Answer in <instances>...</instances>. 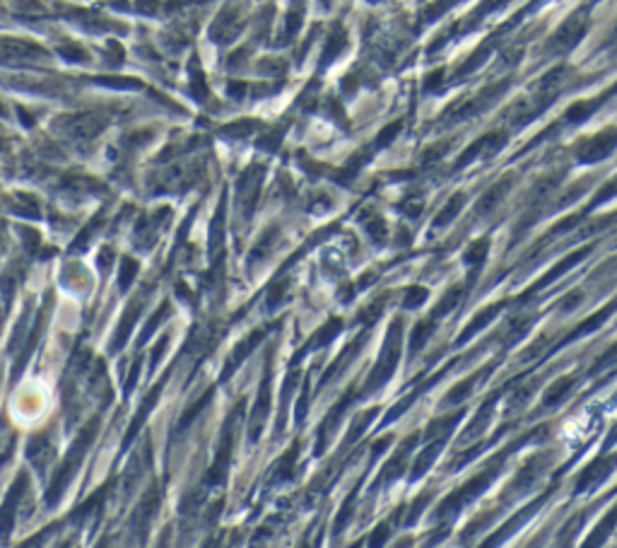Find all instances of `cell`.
I'll list each match as a JSON object with an SVG mask.
<instances>
[{"label":"cell","instance_id":"1","mask_svg":"<svg viewBox=\"0 0 617 548\" xmlns=\"http://www.w3.org/2000/svg\"><path fill=\"white\" fill-rule=\"evenodd\" d=\"M72 131H75V135H80V138H89V135L101 131V121L94 114H82L72 121Z\"/></svg>","mask_w":617,"mask_h":548},{"label":"cell","instance_id":"2","mask_svg":"<svg viewBox=\"0 0 617 548\" xmlns=\"http://www.w3.org/2000/svg\"><path fill=\"white\" fill-rule=\"evenodd\" d=\"M135 270H138V263H133L130 259H123V263H121V287L130 285V280L135 278Z\"/></svg>","mask_w":617,"mask_h":548},{"label":"cell","instance_id":"3","mask_svg":"<svg viewBox=\"0 0 617 548\" xmlns=\"http://www.w3.org/2000/svg\"><path fill=\"white\" fill-rule=\"evenodd\" d=\"M461 201H463V196H454V199L449 201V206H446V211L437 218V225H446V223H449V220L458 213V203H461Z\"/></svg>","mask_w":617,"mask_h":548},{"label":"cell","instance_id":"4","mask_svg":"<svg viewBox=\"0 0 617 548\" xmlns=\"http://www.w3.org/2000/svg\"><path fill=\"white\" fill-rule=\"evenodd\" d=\"M424 299H427V290H424V287H412L405 297V304L407 307H417V304L424 302Z\"/></svg>","mask_w":617,"mask_h":548},{"label":"cell","instance_id":"5","mask_svg":"<svg viewBox=\"0 0 617 548\" xmlns=\"http://www.w3.org/2000/svg\"><path fill=\"white\" fill-rule=\"evenodd\" d=\"M364 228H367V230H369V232H371V237H374V239H381V237H383V232H386V228H383V225H381V223H379V220H374V223H369V225H364Z\"/></svg>","mask_w":617,"mask_h":548},{"label":"cell","instance_id":"6","mask_svg":"<svg viewBox=\"0 0 617 548\" xmlns=\"http://www.w3.org/2000/svg\"><path fill=\"white\" fill-rule=\"evenodd\" d=\"M398 131H400V128H398V126H390V128H388V131H383L381 135H379V145H381V143H388V140H390V138H393V135H395V133H398Z\"/></svg>","mask_w":617,"mask_h":548}]
</instances>
